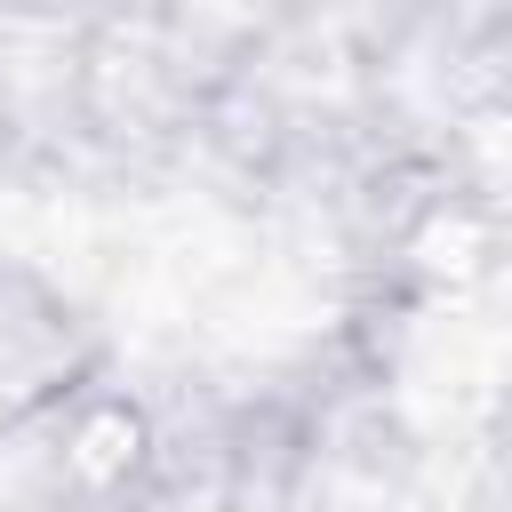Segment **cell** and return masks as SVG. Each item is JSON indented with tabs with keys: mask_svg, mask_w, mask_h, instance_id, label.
<instances>
[{
	"mask_svg": "<svg viewBox=\"0 0 512 512\" xmlns=\"http://www.w3.org/2000/svg\"><path fill=\"white\" fill-rule=\"evenodd\" d=\"M64 376H72V312L32 280H0V432L64 400Z\"/></svg>",
	"mask_w": 512,
	"mask_h": 512,
	"instance_id": "cell-1",
	"label": "cell"
}]
</instances>
